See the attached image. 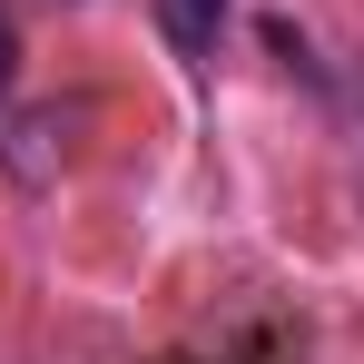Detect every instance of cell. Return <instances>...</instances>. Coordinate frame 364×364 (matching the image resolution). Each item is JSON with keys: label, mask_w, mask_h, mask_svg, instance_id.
I'll list each match as a JSON object with an SVG mask.
<instances>
[{"label": "cell", "mask_w": 364, "mask_h": 364, "mask_svg": "<svg viewBox=\"0 0 364 364\" xmlns=\"http://www.w3.org/2000/svg\"><path fill=\"white\" fill-rule=\"evenodd\" d=\"M148 10H158V30H168L178 60H207L217 30H227V0H148Z\"/></svg>", "instance_id": "6da1fadb"}, {"label": "cell", "mask_w": 364, "mask_h": 364, "mask_svg": "<svg viewBox=\"0 0 364 364\" xmlns=\"http://www.w3.org/2000/svg\"><path fill=\"white\" fill-rule=\"evenodd\" d=\"M10 79H20V40H10V20H0V99H10Z\"/></svg>", "instance_id": "7a4b0ae2"}]
</instances>
